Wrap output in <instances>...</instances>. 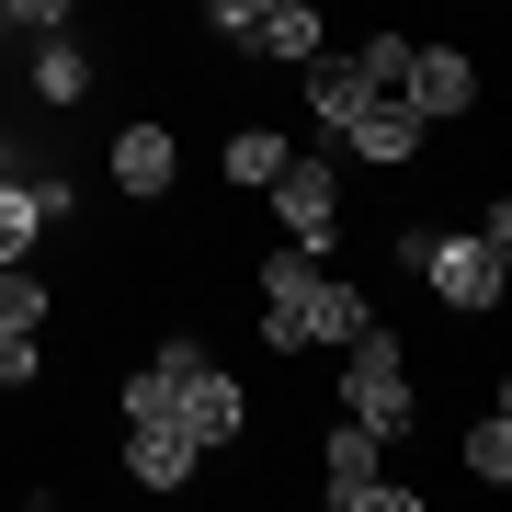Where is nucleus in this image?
<instances>
[{"label": "nucleus", "instance_id": "obj_1", "mask_svg": "<svg viewBox=\"0 0 512 512\" xmlns=\"http://www.w3.org/2000/svg\"><path fill=\"white\" fill-rule=\"evenodd\" d=\"M365 319H376V296H365V285H342V274H330L319 251H296V239H285V251L262 262V342H274V353H319V342H353Z\"/></svg>", "mask_w": 512, "mask_h": 512}, {"label": "nucleus", "instance_id": "obj_2", "mask_svg": "<svg viewBox=\"0 0 512 512\" xmlns=\"http://www.w3.org/2000/svg\"><path fill=\"white\" fill-rule=\"evenodd\" d=\"M148 376H160V410L183 421V433L205 444V456H217V444H239L251 399H239V376H228L205 342H160V353H148Z\"/></svg>", "mask_w": 512, "mask_h": 512}, {"label": "nucleus", "instance_id": "obj_3", "mask_svg": "<svg viewBox=\"0 0 512 512\" xmlns=\"http://www.w3.org/2000/svg\"><path fill=\"white\" fill-rule=\"evenodd\" d=\"M342 421H365L376 444L410 433V353H399V330H387V319H365V330L342 342Z\"/></svg>", "mask_w": 512, "mask_h": 512}, {"label": "nucleus", "instance_id": "obj_4", "mask_svg": "<svg viewBox=\"0 0 512 512\" xmlns=\"http://www.w3.org/2000/svg\"><path fill=\"white\" fill-rule=\"evenodd\" d=\"M421 285L444 296L456 319H478V308H501V285H512V251L490 228H456V239H421Z\"/></svg>", "mask_w": 512, "mask_h": 512}, {"label": "nucleus", "instance_id": "obj_5", "mask_svg": "<svg viewBox=\"0 0 512 512\" xmlns=\"http://www.w3.org/2000/svg\"><path fill=\"white\" fill-rule=\"evenodd\" d=\"M217 35L239 57H285V69H308L330 23H319V0H217Z\"/></svg>", "mask_w": 512, "mask_h": 512}, {"label": "nucleus", "instance_id": "obj_6", "mask_svg": "<svg viewBox=\"0 0 512 512\" xmlns=\"http://www.w3.org/2000/svg\"><path fill=\"white\" fill-rule=\"evenodd\" d=\"M262 194H274V217H285L296 251H330V239H342V183H330V160H319V148H285Z\"/></svg>", "mask_w": 512, "mask_h": 512}, {"label": "nucleus", "instance_id": "obj_7", "mask_svg": "<svg viewBox=\"0 0 512 512\" xmlns=\"http://www.w3.org/2000/svg\"><path fill=\"white\" fill-rule=\"evenodd\" d=\"M319 467H330V501H342V512H410V490L376 467V433H365V421H330Z\"/></svg>", "mask_w": 512, "mask_h": 512}, {"label": "nucleus", "instance_id": "obj_8", "mask_svg": "<svg viewBox=\"0 0 512 512\" xmlns=\"http://www.w3.org/2000/svg\"><path fill=\"white\" fill-rule=\"evenodd\" d=\"M330 137H342L353 160H387V171H399V160H421V137H433V126H421L399 92H353L342 114H330Z\"/></svg>", "mask_w": 512, "mask_h": 512}, {"label": "nucleus", "instance_id": "obj_9", "mask_svg": "<svg viewBox=\"0 0 512 512\" xmlns=\"http://www.w3.org/2000/svg\"><path fill=\"white\" fill-rule=\"evenodd\" d=\"M399 103L421 114V126L467 114V103H478V57H467V46H410V69H399Z\"/></svg>", "mask_w": 512, "mask_h": 512}, {"label": "nucleus", "instance_id": "obj_10", "mask_svg": "<svg viewBox=\"0 0 512 512\" xmlns=\"http://www.w3.org/2000/svg\"><path fill=\"white\" fill-rule=\"evenodd\" d=\"M171 171H183V137H171L160 114H126V126H114V183H126L137 205H160Z\"/></svg>", "mask_w": 512, "mask_h": 512}, {"label": "nucleus", "instance_id": "obj_11", "mask_svg": "<svg viewBox=\"0 0 512 512\" xmlns=\"http://www.w3.org/2000/svg\"><path fill=\"white\" fill-rule=\"evenodd\" d=\"M194 467H205V444L183 421H126V478L137 490H194Z\"/></svg>", "mask_w": 512, "mask_h": 512}, {"label": "nucleus", "instance_id": "obj_12", "mask_svg": "<svg viewBox=\"0 0 512 512\" xmlns=\"http://www.w3.org/2000/svg\"><path fill=\"white\" fill-rule=\"evenodd\" d=\"M69 217V183H23V171H0V262H35V228Z\"/></svg>", "mask_w": 512, "mask_h": 512}, {"label": "nucleus", "instance_id": "obj_13", "mask_svg": "<svg viewBox=\"0 0 512 512\" xmlns=\"http://www.w3.org/2000/svg\"><path fill=\"white\" fill-rule=\"evenodd\" d=\"M35 92H46V103H80V92H92V46H80L69 23L35 35Z\"/></svg>", "mask_w": 512, "mask_h": 512}, {"label": "nucleus", "instance_id": "obj_14", "mask_svg": "<svg viewBox=\"0 0 512 512\" xmlns=\"http://www.w3.org/2000/svg\"><path fill=\"white\" fill-rule=\"evenodd\" d=\"M467 478H478V490H501V478H512V410H501V399L467 421Z\"/></svg>", "mask_w": 512, "mask_h": 512}, {"label": "nucleus", "instance_id": "obj_15", "mask_svg": "<svg viewBox=\"0 0 512 512\" xmlns=\"http://www.w3.org/2000/svg\"><path fill=\"white\" fill-rule=\"evenodd\" d=\"M274 160H285V137H274V126H239L217 171H228V183H239V194H262V183H274Z\"/></svg>", "mask_w": 512, "mask_h": 512}, {"label": "nucleus", "instance_id": "obj_16", "mask_svg": "<svg viewBox=\"0 0 512 512\" xmlns=\"http://www.w3.org/2000/svg\"><path fill=\"white\" fill-rule=\"evenodd\" d=\"M57 23H80V0H12V35H57Z\"/></svg>", "mask_w": 512, "mask_h": 512}, {"label": "nucleus", "instance_id": "obj_17", "mask_svg": "<svg viewBox=\"0 0 512 512\" xmlns=\"http://www.w3.org/2000/svg\"><path fill=\"white\" fill-rule=\"evenodd\" d=\"M0 35H12V0H0Z\"/></svg>", "mask_w": 512, "mask_h": 512}]
</instances>
